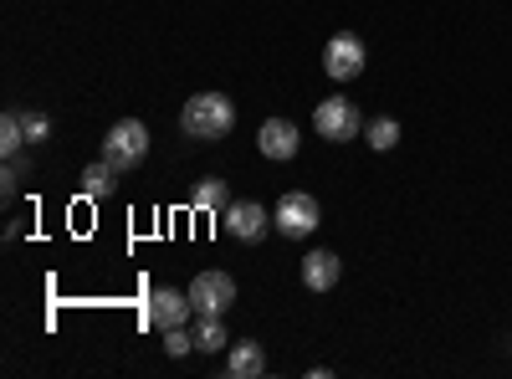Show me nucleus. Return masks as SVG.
I'll return each instance as SVG.
<instances>
[{"mask_svg": "<svg viewBox=\"0 0 512 379\" xmlns=\"http://www.w3.org/2000/svg\"><path fill=\"white\" fill-rule=\"evenodd\" d=\"M180 129H185V139L216 144V139H226V134L236 129V108H231V98H221V93H195V98L185 103V113H180Z\"/></svg>", "mask_w": 512, "mask_h": 379, "instance_id": "obj_1", "label": "nucleus"}, {"mask_svg": "<svg viewBox=\"0 0 512 379\" xmlns=\"http://www.w3.org/2000/svg\"><path fill=\"white\" fill-rule=\"evenodd\" d=\"M318 221H323V210H318V195H308V190H287L272 216L277 236H287V241H308L318 231Z\"/></svg>", "mask_w": 512, "mask_h": 379, "instance_id": "obj_2", "label": "nucleus"}, {"mask_svg": "<svg viewBox=\"0 0 512 379\" xmlns=\"http://www.w3.org/2000/svg\"><path fill=\"white\" fill-rule=\"evenodd\" d=\"M144 154H149V129L139 118H118L103 139V159L123 175V170H134V164H144Z\"/></svg>", "mask_w": 512, "mask_h": 379, "instance_id": "obj_3", "label": "nucleus"}, {"mask_svg": "<svg viewBox=\"0 0 512 379\" xmlns=\"http://www.w3.org/2000/svg\"><path fill=\"white\" fill-rule=\"evenodd\" d=\"M190 303H195V318H226L236 308V277L226 272H200L190 282Z\"/></svg>", "mask_w": 512, "mask_h": 379, "instance_id": "obj_4", "label": "nucleus"}, {"mask_svg": "<svg viewBox=\"0 0 512 379\" xmlns=\"http://www.w3.org/2000/svg\"><path fill=\"white\" fill-rule=\"evenodd\" d=\"M323 72H328L333 82H354V77L364 72V41H359L354 31L328 36V47H323Z\"/></svg>", "mask_w": 512, "mask_h": 379, "instance_id": "obj_5", "label": "nucleus"}, {"mask_svg": "<svg viewBox=\"0 0 512 379\" xmlns=\"http://www.w3.org/2000/svg\"><path fill=\"white\" fill-rule=\"evenodd\" d=\"M313 123H318V139H328V144L359 139V108L349 98H323L318 113H313Z\"/></svg>", "mask_w": 512, "mask_h": 379, "instance_id": "obj_6", "label": "nucleus"}, {"mask_svg": "<svg viewBox=\"0 0 512 379\" xmlns=\"http://www.w3.org/2000/svg\"><path fill=\"white\" fill-rule=\"evenodd\" d=\"M221 221H226V231H231L236 241H262V236L272 231L267 205H256V200H231Z\"/></svg>", "mask_w": 512, "mask_h": 379, "instance_id": "obj_7", "label": "nucleus"}, {"mask_svg": "<svg viewBox=\"0 0 512 379\" xmlns=\"http://www.w3.org/2000/svg\"><path fill=\"white\" fill-rule=\"evenodd\" d=\"M190 313H195L190 292H175V287H154V298H149V323H154L159 333H169V328H185V323H190Z\"/></svg>", "mask_w": 512, "mask_h": 379, "instance_id": "obj_8", "label": "nucleus"}, {"mask_svg": "<svg viewBox=\"0 0 512 379\" xmlns=\"http://www.w3.org/2000/svg\"><path fill=\"white\" fill-rule=\"evenodd\" d=\"M297 144H303V134H297L292 118H267L262 129H256V149H262L267 159H292Z\"/></svg>", "mask_w": 512, "mask_h": 379, "instance_id": "obj_9", "label": "nucleus"}, {"mask_svg": "<svg viewBox=\"0 0 512 379\" xmlns=\"http://www.w3.org/2000/svg\"><path fill=\"white\" fill-rule=\"evenodd\" d=\"M338 272H344V262H338L333 251H323V246L303 257V287H308V292H328V287L338 282Z\"/></svg>", "mask_w": 512, "mask_h": 379, "instance_id": "obj_10", "label": "nucleus"}, {"mask_svg": "<svg viewBox=\"0 0 512 379\" xmlns=\"http://www.w3.org/2000/svg\"><path fill=\"white\" fill-rule=\"evenodd\" d=\"M226 374H231V379H256V374H267V349H262V344H251V339L231 344V354H226Z\"/></svg>", "mask_w": 512, "mask_h": 379, "instance_id": "obj_11", "label": "nucleus"}, {"mask_svg": "<svg viewBox=\"0 0 512 379\" xmlns=\"http://www.w3.org/2000/svg\"><path fill=\"white\" fill-rule=\"evenodd\" d=\"M226 205H231L226 180H200L195 185V210H205V216H226Z\"/></svg>", "mask_w": 512, "mask_h": 379, "instance_id": "obj_12", "label": "nucleus"}, {"mask_svg": "<svg viewBox=\"0 0 512 379\" xmlns=\"http://www.w3.org/2000/svg\"><path fill=\"white\" fill-rule=\"evenodd\" d=\"M226 344H231V333L221 318H195V349L200 354H221Z\"/></svg>", "mask_w": 512, "mask_h": 379, "instance_id": "obj_13", "label": "nucleus"}, {"mask_svg": "<svg viewBox=\"0 0 512 379\" xmlns=\"http://www.w3.org/2000/svg\"><path fill=\"white\" fill-rule=\"evenodd\" d=\"M113 180H118V170L108 159H98V164H88V170H82V195L88 200H103L108 190H113Z\"/></svg>", "mask_w": 512, "mask_h": 379, "instance_id": "obj_14", "label": "nucleus"}, {"mask_svg": "<svg viewBox=\"0 0 512 379\" xmlns=\"http://www.w3.org/2000/svg\"><path fill=\"white\" fill-rule=\"evenodd\" d=\"M364 144H369L374 154H390V149L400 144V123H395V118H374V123H364Z\"/></svg>", "mask_w": 512, "mask_h": 379, "instance_id": "obj_15", "label": "nucleus"}, {"mask_svg": "<svg viewBox=\"0 0 512 379\" xmlns=\"http://www.w3.org/2000/svg\"><path fill=\"white\" fill-rule=\"evenodd\" d=\"M26 149V129H21V113H6V118H0V154H21Z\"/></svg>", "mask_w": 512, "mask_h": 379, "instance_id": "obj_16", "label": "nucleus"}, {"mask_svg": "<svg viewBox=\"0 0 512 379\" xmlns=\"http://www.w3.org/2000/svg\"><path fill=\"white\" fill-rule=\"evenodd\" d=\"M31 175V164L21 159V154H11L6 159V175H0V195H6V200H16V190H21V180Z\"/></svg>", "mask_w": 512, "mask_h": 379, "instance_id": "obj_17", "label": "nucleus"}, {"mask_svg": "<svg viewBox=\"0 0 512 379\" xmlns=\"http://www.w3.org/2000/svg\"><path fill=\"white\" fill-rule=\"evenodd\" d=\"M21 129H26V144H41V139L52 134V118L36 113V108H26V113H21Z\"/></svg>", "mask_w": 512, "mask_h": 379, "instance_id": "obj_18", "label": "nucleus"}, {"mask_svg": "<svg viewBox=\"0 0 512 379\" xmlns=\"http://www.w3.org/2000/svg\"><path fill=\"white\" fill-rule=\"evenodd\" d=\"M195 349V333H185V328H169L164 333V354H175V359H185Z\"/></svg>", "mask_w": 512, "mask_h": 379, "instance_id": "obj_19", "label": "nucleus"}]
</instances>
